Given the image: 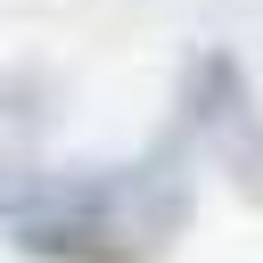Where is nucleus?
Listing matches in <instances>:
<instances>
[{
	"label": "nucleus",
	"instance_id": "nucleus-1",
	"mask_svg": "<svg viewBox=\"0 0 263 263\" xmlns=\"http://www.w3.org/2000/svg\"><path fill=\"white\" fill-rule=\"evenodd\" d=\"M189 132L164 123L148 156L90 173L74 164L66 197L33 222H16V255L33 263H156L189 222Z\"/></svg>",
	"mask_w": 263,
	"mask_h": 263
},
{
	"label": "nucleus",
	"instance_id": "nucleus-2",
	"mask_svg": "<svg viewBox=\"0 0 263 263\" xmlns=\"http://www.w3.org/2000/svg\"><path fill=\"white\" fill-rule=\"evenodd\" d=\"M66 181H74V173H41V164L0 156V222L16 230V222H33V214H49V205L66 197Z\"/></svg>",
	"mask_w": 263,
	"mask_h": 263
},
{
	"label": "nucleus",
	"instance_id": "nucleus-3",
	"mask_svg": "<svg viewBox=\"0 0 263 263\" xmlns=\"http://www.w3.org/2000/svg\"><path fill=\"white\" fill-rule=\"evenodd\" d=\"M205 140L222 148V164L238 173V189H255V197H263V123H255V107L238 99V107H230V115H222Z\"/></svg>",
	"mask_w": 263,
	"mask_h": 263
}]
</instances>
